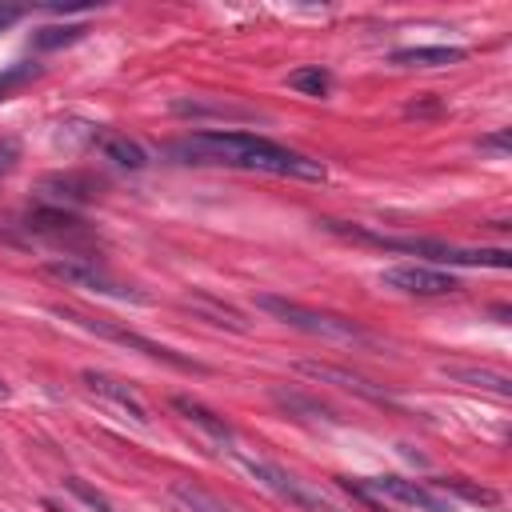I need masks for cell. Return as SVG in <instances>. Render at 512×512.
I'll use <instances>...</instances> for the list:
<instances>
[{
	"instance_id": "1",
	"label": "cell",
	"mask_w": 512,
	"mask_h": 512,
	"mask_svg": "<svg viewBox=\"0 0 512 512\" xmlns=\"http://www.w3.org/2000/svg\"><path fill=\"white\" fill-rule=\"evenodd\" d=\"M180 164L200 168H244V172H268V176H296V180H324L328 168L312 156H300L268 136L256 132H192L164 148Z\"/></svg>"
},
{
	"instance_id": "2",
	"label": "cell",
	"mask_w": 512,
	"mask_h": 512,
	"mask_svg": "<svg viewBox=\"0 0 512 512\" xmlns=\"http://www.w3.org/2000/svg\"><path fill=\"white\" fill-rule=\"evenodd\" d=\"M324 228L348 236V240H364L388 252H412V256H428L432 264H472V268H508L512 252L508 248H456L444 240H424V236H384V232H368L356 224H340V220H324Z\"/></svg>"
},
{
	"instance_id": "3",
	"label": "cell",
	"mask_w": 512,
	"mask_h": 512,
	"mask_svg": "<svg viewBox=\"0 0 512 512\" xmlns=\"http://www.w3.org/2000/svg\"><path fill=\"white\" fill-rule=\"evenodd\" d=\"M256 308L268 312L272 320L296 328V332H308V336H320L332 344H376V336L364 332L356 320L336 316V312H320V308H308V304H296L284 296H256Z\"/></svg>"
},
{
	"instance_id": "4",
	"label": "cell",
	"mask_w": 512,
	"mask_h": 512,
	"mask_svg": "<svg viewBox=\"0 0 512 512\" xmlns=\"http://www.w3.org/2000/svg\"><path fill=\"white\" fill-rule=\"evenodd\" d=\"M52 312H56L60 320H68V324H76V328H84V332L100 336V340L124 344V348H132V352H144L148 360L172 364V368H180V372H204V364H200V360H188V356H180V352H172V348H164V344H156V340H148V336H140V332H132V328H120L116 320L88 316V312H76V308H64V304H56Z\"/></svg>"
},
{
	"instance_id": "5",
	"label": "cell",
	"mask_w": 512,
	"mask_h": 512,
	"mask_svg": "<svg viewBox=\"0 0 512 512\" xmlns=\"http://www.w3.org/2000/svg\"><path fill=\"white\" fill-rule=\"evenodd\" d=\"M240 464L268 488V492H276L280 500H288L292 508H300V512H340V504L328 496V492H320L316 484H308V480H300L296 472H288V468H280V464H272V460H260V456H240Z\"/></svg>"
},
{
	"instance_id": "6",
	"label": "cell",
	"mask_w": 512,
	"mask_h": 512,
	"mask_svg": "<svg viewBox=\"0 0 512 512\" xmlns=\"http://www.w3.org/2000/svg\"><path fill=\"white\" fill-rule=\"evenodd\" d=\"M24 228L36 232V236H44V240H52V244H64V248H84V244H92L88 224H84L72 208H56V204L28 208Z\"/></svg>"
},
{
	"instance_id": "7",
	"label": "cell",
	"mask_w": 512,
	"mask_h": 512,
	"mask_svg": "<svg viewBox=\"0 0 512 512\" xmlns=\"http://www.w3.org/2000/svg\"><path fill=\"white\" fill-rule=\"evenodd\" d=\"M44 272H48V276H56V280H64V284H76V288L100 292V296L136 300V304H144V300H148L144 292H136V288H128V284L112 280V276H108L104 268H96L92 260H48V264H44Z\"/></svg>"
},
{
	"instance_id": "8",
	"label": "cell",
	"mask_w": 512,
	"mask_h": 512,
	"mask_svg": "<svg viewBox=\"0 0 512 512\" xmlns=\"http://www.w3.org/2000/svg\"><path fill=\"white\" fill-rule=\"evenodd\" d=\"M364 492H376V496H388L396 504H408V508H420V512H452V500L448 492H440L436 484H424V480H404V476H372L360 484Z\"/></svg>"
},
{
	"instance_id": "9",
	"label": "cell",
	"mask_w": 512,
	"mask_h": 512,
	"mask_svg": "<svg viewBox=\"0 0 512 512\" xmlns=\"http://www.w3.org/2000/svg\"><path fill=\"white\" fill-rule=\"evenodd\" d=\"M380 284L384 288H396V292H408V296H452L460 288V280L452 272H440L432 264H396V268H384L380 272Z\"/></svg>"
},
{
	"instance_id": "10",
	"label": "cell",
	"mask_w": 512,
	"mask_h": 512,
	"mask_svg": "<svg viewBox=\"0 0 512 512\" xmlns=\"http://www.w3.org/2000/svg\"><path fill=\"white\" fill-rule=\"evenodd\" d=\"M84 384H88V392H96L100 400H108L112 408H120L124 416H132L136 424H148V408H144V400L124 384V380H116V376H104V372H84Z\"/></svg>"
},
{
	"instance_id": "11",
	"label": "cell",
	"mask_w": 512,
	"mask_h": 512,
	"mask_svg": "<svg viewBox=\"0 0 512 512\" xmlns=\"http://www.w3.org/2000/svg\"><path fill=\"white\" fill-rule=\"evenodd\" d=\"M388 60L396 68H448V64L468 60V52L452 44H416V48H396Z\"/></svg>"
},
{
	"instance_id": "12",
	"label": "cell",
	"mask_w": 512,
	"mask_h": 512,
	"mask_svg": "<svg viewBox=\"0 0 512 512\" xmlns=\"http://www.w3.org/2000/svg\"><path fill=\"white\" fill-rule=\"evenodd\" d=\"M100 152H104V160H112L116 168H128V172H140L144 164H148V152L132 140V136H124V132H96V140H92Z\"/></svg>"
},
{
	"instance_id": "13",
	"label": "cell",
	"mask_w": 512,
	"mask_h": 512,
	"mask_svg": "<svg viewBox=\"0 0 512 512\" xmlns=\"http://www.w3.org/2000/svg\"><path fill=\"white\" fill-rule=\"evenodd\" d=\"M448 380L456 384H468V388H484V392H496V396H512V380L496 368H476V364H444L440 368Z\"/></svg>"
},
{
	"instance_id": "14",
	"label": "cell",
	"mask_w": 512,
	"mask_h": 512,
	"mask_svg": "<svg viewBox=\"0 0 512 512\" xmlns=\"http://www.w3.org/2000/svg\"><path fill=\"white\" fill-rule=\"evenodd\" d=\"M40 196L48 204H56V208H68V204H80V200L96 196V184L84 180V176H48L40 184Z\"/></svg>"
},
{
	"instance_id": "15",
	"label": "cell",
	"mask_w": 512,
	"mask_h": 512,
	"mask_svg": "<svg viewBox=\"0 0 512 512\" xmlns=\"http://www.w3.org/2000/svg\"><path fill=\"white\" fill-rule=\"evenodd\" d=\"M172 404H176V412H184V420H192V424L204 428L208 436H216V440H232V424H228L224 416H216L212 408H204V404H196V400H188V396H176Z\"/></svg>"
},
{
	"instance_id": "16",
	"label": "cell",
	"mask_w": 512,
	"mask_h": 512,
	"mask_svg": "<svg viewBox=\"0 0 512 512\" xmlns=\"http://www.w3.org/2000/svg\"><path fill=\"white\" fill-rule=\"evenodd\" d=\"M300 372H304V376H316V380H336L340 388H352V392H360V396L384 400V392H380V388H372L368 380H360V376H352V372H344V368H332V364H312V360H304V364H300Z\"/></svg>"
},
{
	"instance_id": "17",
	"label": "cell",
	"mask_w": 512,
	"mask_h": 512,
	"mask_svg": "<svg viewBox=\"0 0 512 512\" xmlns=\"http://www.w3.org/2000/svg\"><path fill=\"white\" fill-rule=\"evenodd\" d=\"M288 88L308 92V96H328V88H332V72H328V68H320V64L296 68V72H288Z\"/></svg>"
},
{
	"instance_id": "18",
	"label": "cell",
	"mask_w": 512,
	"mask_h": 512,
	"mask_svg": "<svg viewBox=\"0 0 512 512\" xmlns=\"http://www.w3.org/2000/svg\"><path fill=\"white\" fill-rule=\"evenodd\" d=\"M84 24H52V28H40L36 36H32V48H40V52H48V48H64V44H76V40H84Z\"/></svg>"
},
{
	"instance_id": "19",
	"label": "cell",
	"mask_w": 512,
	"mask_h": 512,
	"mask_svg": "<svg viewBox=\"0 0 512 512\" xmlns=\"http://www.w3.org/2000/svg\"><path fill=\"white\" fill-rule=\"evenodd\" d=\"M172 112L176 116H192V120H200V116H232V120L252 116L248 108H236V104H200V100H176Z\"/></svg>"
},
{
	"instance_id": "20",
	"label": "cell",
	"mask_w": 512,
	"mask_h": 512,
	"mask_svg": "<svg viewBox=\"0 0 512 512\" xmlns=\"http://www.w3.org/2000/svg\"><path fill=\"white\" fill-rule=\"evenodd\" d=\"M40 72H44V64H36V60H20V64H8V68L0 72V100H4L8 92H16V88L32 84Z\"/></svg>"
},
{
	"instance_id": "21",
	"label": "cell",
	"mask_w": 512,
	"mask_h": 512,
	"mask_svg": "<svg viewBox=\"0 0 512 512\" xmlns=\"http://www.w3.org/2000/svg\"><path fill=\"white\" fill-rule=\"evenodd\" d=\"M172 496L180 500V504H188V512H228L216 496H208V492H200V488H192V484H172Z\"/></svg>"
},
{
	"instance_id": "22",
	"label": "cell",
	"mask_w": 512,
	"mask_h": 512,
	"mask_svg": "<svg viewBox=\"0 0 512 512\" xmlns=\"http://www.w3.org/2000/svg\"><path fill=\"white\" fill-rule=\"evenodd\" d=\"M192 308L204 312V316H212V324H228L232 332H244V324H240V316H236L232 308H220V304H212V300H196Z\"/></svg>"
},
{
	"instance_id": "23",
	"label": "cell",
	"mask_w": 512,
	"mask_h": 512,
	"mask_svg": "<svg viewBox=\"0 0 512 512\" xmlns=\"http://www.w3.org/2000/svg\"><path fill=\"white\" fill-rule=\"evenodd\" d=\"M64 484H68V492H72V496H80V500H84V504H88L92 512H112V508H108V500H104L100 492H92V488H88L84 480H76V476H68Z\"/></svg>"
},
{
	"instance_id": "24",
	"label": "cell",
	"mask_w": 512,
	"mask_h": 512,
	"mask_svg": "<svg viewBox=\"0 0 512 512\" xmlns=\"http://www.w3.org/2000/svg\"><path fill=\"white\" fill-rule=\"evenodd\" d=\"M20 164V140L16 136H0V180Z\"/></svg>"
},
{
	"instance_id": "25",
	"label": "cell",
	"mask_w": 512,
	"mask_h": 512,
	"mask_svg": "<svg viewBox=\"0 0 512 512\" xmlns=\"http://www.w3.org/2000/svg\"><path fill=\"white\" fill-rule=\"evenodd\" d=\"M24 16V8H16V4H0V28H8V24H16Z\"/></svg>"
},
{
	"instance_id": "26",
	"label": "cell",
	"mask_w": 512,
	"mask_h": 512,
	"mask_svg": "<svg viewBox=\"0 0 512 512\" xmlns=\"http://www.w3.org/2000/svg\"><path fill=\"white\" fill-rule=\"evenodd\" d=\"M508 140H512V136H508V128H504V132H496V136H484V140H480V148H500V152H504V148H508Z\"/></svg>"
},
{
	"instance_id": "27",
	"label": "cell",
	"mask_w": 512,
	"mask_h": 512,
	"mask_svg": "<svg viewBox=\"0 0 512 512\" xmlns=\"http://www.w3.org/2000/svg\"><path fill=\"white\" fill-rule=\"evenodd\" d=\"M4 396H8V388H4V380H0V400H4Z\"/></svg>"
},
{
	"instance_id": "28",
	"label": "cell",
	"mask_w": 512,
	"mask_h": 512,
	"mask_svg": "<svg viewBox=\"0 0 512 512\" xmlns=\"http://www.w3.org/2000/svg\"><path fill=\"white\" fill-rule=\"evenodd\" d=\"M0 240H8V232H0Z\"/></svg>"
}]
</instances>
